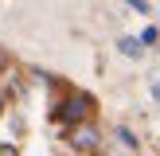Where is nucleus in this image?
Masks as SVG:
<instances>
[{"label": "nucleus", "instance_id": "obj_6", "mask_svg": "<svg viewBox=\"0 0 160 156\" xmlns=\"http://www.w3.org/2000/svg\"><path fill=\"white\" fill-rule=\"evenodd\" d=\"M0 156H20V152H16L12 144H0Z\"/></svg>", "mask_w": 160, "mask_h": 156}, {"label": "nucleus", "instance_id": "obj_8", "mask_svg": "<svg viewBox=\"0 0 160 156\" xmlns=\"http://www.w3.org/2000/svg\"><path fill=\"white\" fill-rule=\"evenodd\" d=\"M152 98H156V101H160V82H156V86H152Z\"/></svg>", "mask_w": 160, "mask_h": 156}, {"label": "nucleus", "instance_id": "obj_1", "mask_svg": "<svg viewBox=\"0 0 160 156\" xmlns=\"http://www.w3.org/2000/svg\"><path fill=\"white\" fill-rule=\"evenodd\" d=\"M86 113H90V101H86V98H78V94H74V98H67V101H62V109H59V117H62V121H82Z\"/></svg>", "mask_w": 160, "mask_h": 156}, {"label": "nucleus", "instance_id": "obj_2", "mask_svg": "<svg viewBox=\"0 0 160 156\" xmlns=\"http://www.w3.org/2000/svg\"><path fill=\"white\" fill-rule=\"evenodd\" d=\"M70 140H74V148H94L98 144V133H94L90 125H78V129L70 133Z\"/></svg>", "mask_w": 160, "mask_h": 156}, {"label": "nucleus", "instance_id": "obj_5", "mask_svg": "<svg viewBox=\"0 0 160 156\" xmlns=\"http://www.w3.org/2000/svg\"><path fill=\"white\" fill-rule=\"evenodd\" d=\"M129 8H137V12H145V16H148V0H129Z\"/></svg>", "mask_w": 160, "mask_h": 156}, {"label": "nucleus", "instance_id": "obj_3", "mask_svg": "<svg viewBox=\"0 0 160 156\" xmlns=\"http://www.w3.org/2000/svg\"><path fill=\"white\" fill-rule=\"evenodd\" d=\"M117 47H121V55H125V59H141V39H129V35H125Z\"/></svg>", "mask_w": 160, "mask_h": 156}, {"label": "nucleus", "instance_id": "obj_4", "mask_svg": "<svg viewBox=\"0 0 160 156\" xmlns=\"http://www.w3.org/2000/svg\"><path fill=\"white\" fill-rule=\"evenodd\" d=\"M117 137H121V144H129V148H137V140H133V133H129V129H117Z\"/></svg>", "mask_w": 160, "mask_h": 156}, {"label": "nucleus", "instance_id": "obj_7", "mask_svg": "<svg viewBox=\"0 0 160 156\" xmlns=\"http://www.w3.org/2000/svg\"><path fill=\"white\" fill-rule=\"evenodd\" d=\"M4 66H8V55H4V51H0V70H4Z\"/></svg>", "mask_w": 160, "mask_h": 156}]
</instances>
